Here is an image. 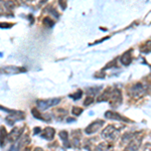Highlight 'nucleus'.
I'll list each match as a JSON object with an SVG mask.
<instances>
[{"mask_svg": "<svg viewBox=\"0 0 151 151\" xmlns=\"http://www.w3.org/2000/svg\"><path fill=\"white\" fill-rule=\"evenodd\" d=\"M59 102H61V99H59V98H56V99L40 100V101H37V106H38V109L43 111V110H47L52 106H56Z\"/></svg>", "mask_w": 151, "mask_h": 151, "instance_id": "obj_1", "label": "nucleus"}, {"mask_svg": "<svg viewBox=\"0 0 151 151\" xmlns=\"http://www.w3.org/2000/svg\"><path fill=\"white\" fill-rule=\"evenodd\" d=\"M118 135V130L115 129V127L113 126H108L106 127V129L102 132V136L105 139H108V140H113L117 137Z\"/></svg>", "mask_w": 151, "mask_h": 151, "instance_id": "obj_2", "label": "nucleus"}, {"mask_svg": "<svg viewBox=\"0 0 151 151\" xmlns=\"http://www.w3.org/2000/svg\"><path fill=\"white\" fill-rule=\"evenodd\" d=\"M103 124H104V121H102V120H97V121H95V122L91 123V124L86 128V133L87 134L95 133V132H97L98 130L102 127Z\"/></svg>", "mask_w": 151, "mask_h": 151, "instance_id": "obj_3", "label": "nucleus"}, {"mask_svg": "<svg viewBox=\"0 0 151 151\" xmlns=\"http://www.w3.org/2000/svg\"><path fill=\"white\" fill-rule=\"evenodd\" d=\"M110 100H111L110 104H111L112 106H114V107H116V106H118L119 104H121L122 97H121L120 91H118V90L114 91V92L112 93V96H111V98H110Z\"/></svg>", "mask_w": 151, "mask_h": 151, "instance_id": "obj_4", "label": "nucleus"}, {"mask_svg": "<svg viewBox=\"0 0 151 151\" xmlns=\"http://www.w3.org/2000/svg\"><path fill=\"white\" fill-rule=\"evenodd\" d=\"M141 144L140 139H132L131 142L129 143V145L126 147V151H137Z\"/></svg>", "mask_w": 151, "mask_h": 151, "instance_id": "obj_5", "label": "nucleus"}, {"mask_svg": "<svg viewBox=\"0 0 151 151\" xmlns=\"http://www.w3.org/2000/svg\"><path fill=\"white\" fill-rule=\"evenodd\" d=\"M132 61V56H131V52H126L125 54H123V56H121L120 61L123 64L124 66H128Z\"/></svg>", "mask_w": 151, "mask_h": 151, "instance_id": "obj_6", "label": "nucleus"}, {"mask_svg": "<svg viewBox=\"0 0 151 151\" xmlns=\"http://www.w3.org/2000/svg\"><path fill=\"white\" fill-rule=\"evenodd\" d=\"M54 130L50 127L45 128L43 133L42 134V137H43V138L45 139H49V140H52V139L54 138Z\"/></svg>", "mask_w": 151, "mask_h": 151, "instance_id": "obj_7", "label": "nucleus"}, {"mask_svg": "<svg viewBox=\"0 0 151 151\" xmlns=\"http://www.w3.org/2000/svg\"><path fill=\"white\" fill-rule=\"evenodd\" d=\"M106 118H109V119H113V120H123V121H128L127 119L121 117V115H119L117 113H114V112H106L105 114Z\"/></svg>", "mask_w": 151, "mask_h": 151, "instance_id": "obj_8", "label": "nucleus"}, {"mask_svg": "<svg viewBox=\"0 0 151 151\" xmlns=\"http://www.w3.org/2000/svg\"><path fill=\"white\" fill-rule=\"evenodd\" d=\"M19 131H21V130H19V129H17V128H15V129L13 130V131L8 135L9 141H15L16 139L19 138L20 135H21V132H19Z\"/></svg>", "mask_w": 151, "mask_h": 151, "instance_id": "obj_9", "label": "nucleus"}, {"mask_svg": "<svg viewBox=\"0 0 151 151\" xmlns=\"http://www.w3.org/2000/svg\"><path fill=\"white\" fill-rule=\"evenodd\" d=\"M112 93H113V92H111V88H108L104 92V94H103V95L101 96V97H99L98 101H99V102H101V101H107V100H109L110 98H111V96H112Z\"/></svg>", "mask_w": 151, "mask_h": 151, "instance_id": "obj_10", "label": "nucleus"}, {"mask_svg": "<svg viewBox=\"0 0 151 151\" xmlns=\"http://www.w3.org/2000/svg\"><path fill=\"white\" fill-rule=\"evenodd\" d=\"M82 112H83V109L78 108V107H74V108H73V110H72V114H73L74 116H79V115H81Z\"/></svg>", "mask_w": 151, "mask_h": 151, "instance_id": "obj_11", "label": "nucleus"}, {"mask_svg": "<svg viewBox=\"0 0 151 151\" xmlns=\"http://www.w3.org/2000/svg\"><path fill=\"white\" fill-rule=\"evenodd\" d=\"M141 50H142V52H151V43L147 42L146 44H144L143 47H141Z\"/></svg>", "mask_w": 151, "mask_h": 151, "instance_id": "obj_12", "label": "nucleus"}, {"mask_svg": "<svg viewBox=\"0 0 151 151\" xmlns=\"http://www.w3.org/2000/svg\"><path fill=\"white\" fill-rule=\"evenodd\" d=\"M82 94H83L82 91H78L76 94H72V95H70V98H72V99H74V100H78L82 97Z\"/></svg>", "mask_w": 151, "mask_h": 151, "instance_id": "obj_13", "label": "nucleus"}, {"mask_svg": "<svg viewBox=\"0 0 151 151\" xmlns=\"http://www.w3.org/2000/svg\"><path fill=\"white\" fill-rule=\"evenodd\" d=\"M93 103H94V99L92 97H89V98H87L86 101L84 102V105L85 106H89V105L93 104Z\"/></svg>", "mask_w": 151, "mask_h": 151, "instance_id": "obj_14", "label": "nucleus"}, {"mask_svg": "<svg viewBox=\"0 0 151 151\" xmlns=\"http://www.w3.org/2000/svg\"><path fill=\"white\" fill-rule=\"evenodd\" d=\"M61 137L63 138V140L65 141V142H67V140H68V132L67 131H63V132H61Z\"/></svg>", "mask_w": 151, "mask_h": 151, "instance_id": "obj_15", "label": "nucleus"}, {"mask_svg": "<svg viewBox=\"0 0 151 151\" xmlns=\"http://www.w3.org/2000/svg\"><path fill=\"white\" fill-rule=\"evenodd\" d=\"M44 23L45 24H49V26H52V25H54V22L52 21V20L49 19V18H45V20H44Z\"/></svg>", "mask_w": 151, "mask_h": 151, "instance_id": "obj_16", "label": "nucleus"}, {"mask_svg": "<svg viewBox=\"0 0 151 151\" xmlns=\"http://www.w3.org/2000/svg\"><path fill=\"white\" fill-rule=\"evenodd\" d=\"M74 121H75V119H71V118L68 119V122H74Z\"/></svg>", "mask_w": 151, "mask_h": 151, "instance_id": "obj_17", "label": "nucleus"}, {"mask_svg": "<svg viewBox=\"0 0 151 151\" xmlns=\"http://www.w3.org/2000/svg\"><path fill=\"white\" fill-rule=\"evenodd\" d=\"M34 151H42V148H36Z\"/></svg>", "mask_w": 151, "mask_h": 151, "instance_id": "obj_18", "label": "nucleus"}, {"mask_svg": "<svg viewBox=\"0 0 151 151\" xmlns=\"http://www.w3.org/2000/svg\"><path fill=\"white\" fill-rule=\"evenodd\" d=\"M0 110H4V111H8V110H6V109H4V108H2L1 106H0Z\"/></svg>", "mask_w": 151, "mask_h": 151, "instance_id": "obj_19", "label": "nucleus"}]
</instances>
